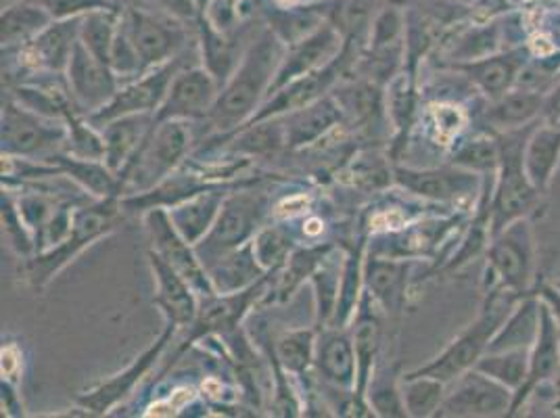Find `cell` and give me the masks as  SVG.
I'll return each mask as SVG.
<instances>
[{
	"mask_svg": "<svg viewBox=\"0 0 560 418\" xmlns=\"http://www.w3.org/2000/svg\"><path fill=\"white\" fill-rule=\"evenodd\" d=\"M282 57L284 48L272 34L259 36L247 48L233 76L222 86L208 117L215 135H231L254 117L261 103L268 98Z\"/></svg>",
	"mask_w": 560,
	"mask_h": 418,
	"instance_id": "cell-1",
	"label": "cell"
},
{
	"mask_svg": "<svg viewBox=\"0 0 560 418\" xmlns=\"http://www.w3.org/2000/svg\"><path fill=\"white\" fill-rule=\"evenodd\" d=\"M119 218V197L96 199L91 206L73 209L71 231L57 247L27 259V280L34 289H45L52 277L94 241L112 233Z\"/></svg>",
	"mask_w": 560,
	"mask_h": 418,
	"instance_id": "cell-2",
	"label": "cell"
},
{
	"mask_svg": "<svg viewBox=\"0 0 560 418\" xmlns=\"http://www.w3.org/2000/svg\"><path fill=\"white\" fill-rule=\"evenodd\" d=\"M190 147V126L187 119L155 121L153 130L140 147L139 155L121 174V193L142 195L162 185L183 162Z\"/></svg>",
	"mask_w": 560,
	"mask_h": 418,
	"instance_id": "cell-3",
	"label": "cell"
},
{
	"mask_svg": "<svg viewBox=\"0 0 560 418\" xmlns=\"http://www.w3.org/2000/svg\"><path fill=\"white\" fill-rule=\"evenodd\" d=\"M66 121L38 116L11 96L2 101V155L47 162L66 151Z\"/></svg>",
	"mask_w": 560,
	"mask_h": 418,
	"instance_id": "cell-4",
	"label": "cell"
},
{
	"mask_svg": "<svg viewBox=\"0 0 560 418\" xmlns=\"http://www.w3.org/2000/svg\"><path fill=\"white\" fill-rule=\"evenodd\" d=\"M268 211V199L256 193H234L222 204V209L210 229L197 245L195 252L206 266H213L220 257L254 241L259 224Z\"/></svg>",
	"mask_w": 560,
	"mask_h": 418,
	"instance_id": "cell-5",
	"label": "cell"
},
{
	"mask_svg": "<svg viewBox=\"0 0 560 418\" xmlns=\"http://www.w3.org/2000/svg\"><path fill=\"white\" fill-rule=\"evenodd\" d=\"M509 314V302H495L491 300L490 305L483 310L479 321L450 346L445 348L435 360L420 367L417 371L408 372L404 376H433L444 383L456 381L460 374L475 369L479 358L488 351L493 335L506 321Z\"/></svg>",
	"mask_w": 560,
	"mask_h": 418,
	"instance_id": "cell-6",
	"label": "cell"
},
{
	"mask_svg": "<svg viewBox=\"0 0 560 418\" xmlns=\"http://www.w3.org/2000/svg\"><path fill=\"white\" fill-rule=\"evenodd\" d=\"M525 151L521 135H509L500 142V165L502 174L493 197V234L504 231L514 220H521L537 199L536 185L527 176Z\"/></svg>",
	"mask_w": 560,
	"mask_h": 418,
	"instance_id": "cell-7",
	"label": "cell"
},
{
	"mask_svg": "<svg viewBox=\"0 0 560 418\" xmlns=\"http://www.w3.org/2000/svg\"><path fill=\"white\" fill-rule=\"evenodd\" d=\"M144 231L151 243V252L162 257L165 264H170L201 298L215 293L208 270L195 252V245H190L187 239L178 233L164 208L147 209Z\"/></svg>",
	"mask_w": 560,
	"mask_h": 418,
	"instance_id": "cell-8",
	"label": "cell"
},
{
	"mask_svg": "<svg viewBox=\"0 0 560 418\" xmlns=\"http://www.w3.org/2000/svg\"><path fill=\"white\" fill-rule=\"evenodd\" d=\"M180 68H183V61L174 59L162 68H155L130 82H124L117 89L114 98L105 107L94 112L93 116H89V119L96 128H101L117 117L158 114V109L164 103L167 89L172 84V78L178 73Z\"/></svg>",
	"mask_w": 560,
	"mask_h": 418,
	"instance_id": "cell-9",
	"label": "cell"
},
{
	"mask_svg": "<svg viewBox=\"0 0 560 418\" xmlns=\"http://www.w3.org/2000/svg\"><path fill=\"white\" fill-rule=\"evenodd\" d=\"M511 408V390L477 369L458 376L435 417H502Z\"/></svg>",
	"mask_w": 560,
	"mask_h": 418,
	"instance_id": "cell-10",
	"label": "cell"
},
{
	"mask_svg": "<svg viewBox=\"0 0 560 418\" xmlns=\"http://www.w3.org/2000/svg\"><path fill=\"white\" fill-rule=\"evenodd\" d=\"M66 80L75 109L86 112L89 116L105 107L119 89V78L114 70L98 57H94L82 40L75 45L71 55Z\"/></svg>",
	"mask_w": 560,
	"mask_h": 418,
	"instance_id": "cell-11",
	"label": "cell"
},
{
	"mask_svg": "<svg viewBox=\"0 0 560 418\" xmlns=\"http://www.w3.org/2000/svg\"><path fill=\"white\" fill-rule=\"evenodd\" d=\"M220 82L206 68H180L172 78L164 103L155 114V121L165 119H201L210 117L220 96Z\"/></svg>",
	"mask_w": 560,
	"mask_h": 418,
	"instance_id": "cell-12",
	"label": "cell"
},
{
	"mask_svg": "<svg viewBox=\"0 0 560 418\" xmlns=\"http://www.w3.org/2000/svg\"><path fill=\"white\" fill-rule=\"evenodd\" d=\"M266 280H268V277L259 280L254 287L245 289V291H238V293H229V295L213 293V295L203 298L199 302L197 316L188 326L187 337L183 339V346L178 349L176 358L190 344H195L197 339H203V337H210V335H226V333L234 330L241 323V318L249 312L252 303L256 302L257 298L264 293Z\"/></svg>",
	"mask_w": 560,
	"mask_h": 418,
	"instance_id": "cell-13",
	"label": "cell"
},
{
	"mask_svg": "<svg viewBox=\"0 0 560 418\" xmlns=\"http://www.w3.org/2000/svg\"><path fill=\"white\" fill-rule=\"evenodd\" d=\"M490 266L504 287L527 289L534 272V236L523 218L498 233L490 249Z\"/></svg>",
	"mask_w": 560,
	"mask_h": 418,
	"instance_id": "cell-14",
	"label": "cell"
},
{
	"mask_svg": "<svg viewBox=\"0 0 560 418\" xmlns=\"http://www.w3.org/2000/svg\"><path fill=\"white\" fill-rule=\"evenodd\" d=\"M348 61L350 59L346 57V50H343L335 61L328 63L327 68L307 73V76H302V78L280 86L277 93L270 94L261 103V107L257 109L247 124H256V121L270 119V117L287 116L291 112H298L302 107L316 103L318 98L327 96L328 91L332 89V84L337 82L339 73L348 68Z\"/></svg>",
	"mask_w": 560,
	"mask_h": 418,
	"instance_id": "cell-15",
	"label": "cell"
},
{
	"mask_svg": "<svg viewBox=\"0 0 560 418\" xmlns=\"http://www.w3.org/2000/svg\"><path fill=\"white\" fill-rule=\"evenodd\" d=\"M176 330H178L176 326L167 323L162 337L151 348L144 349L126 371L117 372L112 379L98 383L93 390L80 395L78 404L86 410V415H105L116 404H119L126 395H130V392L137 387V383H140V379L151 371L153 364L162 358L164 349L172 341Z\"/></svg>",
	"mask_w": 560,
	"mask_h": 418,
	"instance_id": "cell-16",
	"label": "cell"
},
{
	"mask_svg": "<svg viewBox=\"0 0 560 418\" xmlns=\"http://www.w3.org/2000/svg\"><path fill=\"white\" fill-rule=\"evenodd\" d=\"M339 48L341 38L332 27H325L312 36H305L304 40H298L284 53L268 96L302 76L327 68L330 61L339 57Z\"/></svg>",
	"mask_w": 560,
	"mask_h": 418,
	"instance_id": "cell-17",
	"label": "cell"
},
{
	"mask_svg": "<svg viewBox=\"0 0 560 418\" xmlns=\"http://www.w3.org/2000/svg\"><path fill=\"white\" fill-rule=\"evenodd\" d=\"M149 264L155 279V305L162 310L170 325L190 326L199 310L197 291L162 257L149 252Z\"/></svg>",
	"mask_w": 560,
	"mask_h": 418,
	"instance_id": "cell-18",
	"label": "cell"
},
{
	"mask_svg": "<svg viewBox=\"0 0 560 418\" xmlns=\"http://www.w3.org/2000/svg\"><path fill=\"white\" fill-rule=\"evenodd\" d=\"M155 126V114H139V116L117 117L101 126V135L105 142V163L112 172L121 174L139 155L140 147Z\"/></svg>",
	"mask_w": 560,
	"mask_h": 418,
	"instance_id": "cell-19",
	"label": "cell"
},
{
	"mask_svg": "<svg viewBox=\"0 0 560 418\" xmlns=\"http://www.w3.org/2000/svg\"><path fill=\"white\" fill-rule=\"evenodd\" d=\"M314 362L323 379L337 390H348L355 394L358 385V358L353 339L341 326H335L320 335L316 341V356Z\"/></svg>",
	"mask_w": 560,
	"mask_h": 418,
	"instance_id": "cell-20",
	"label": "cell"
},
{
	"mask_svg": "<svg viewBox=\"0 0 560 418\" xmlns=\"http://www.w3.org/2000/svg\"><path fill=\"white\" fill-rule=\"evenodd\" d=\"M397 185L431 201H456L470 197L477 188L472 172L458 170H396Z\"/></svg>",
	"mask_w": 560,
	"mask_h": 418,
	"instance_id": "cell-21",
	"label": "cell"
},
{
	"mask_svg": "<svg viewBox=\"0 0 560 418\" xmlns=\"http://www.w3.org/2000/svg\"><path fill=\"white\" fill-rule=\"evenodd\" d=\"M371 293L362 298L358 316H355V325H353V348H355V358H358V385H355V399L362 408V413L366 417H373L374 413L371 410V404L366 399V390L369 383L373 379L374 362L381 349V323L378 316L371 310Z\"/></svg>",
	"mask_w": 560,
	"mask_h": 418,
	"instance_id": "cell-22",
	"label": "cell"
},
{
	"mask_svg": "<svg viewBox=\"0 0 560 418\" xmlns=\"http://www.w3.org/2000/svg\"><path fill=\"white\" fill-rule=\"evenodd\" d=\"M289 149H302L325 137L335 126L341 124L343 112L335 96H323L316 103L280 116Z\"/></svg>",
	"mask_w": 560,
	"mask_h": 418,
	"instance_id": "cell-23",
	"label": "cell"
},
{
	"mask_svg": "<svg viewBox=\"0 0 560 418\" xmlns=\"http://www.w3.org/2000/svg\"><path fill=\"white\" fill-rule=\"evenodd\" d=\"M78 43L80 40L75 36V25H52L27 47L22 48V57L25 66L32 70L66 73Z\"/></svg>",
	"mask_w": 560,
	"mask_h": 418,
	"instance_id": "cell-24",
	"label": "cell"
},
{
	"mask_svg": "<svg viewBox=\"0 0 560 418\" xmlns=\"http://www.w3.org/2000/svg\"><path fill=\"white\" fill-rule=\"evenodd\" d=\"M208 277L215 293L229 295V293H238L254 287L259 280L266 279L268 272L257 262L254 243L249 241L247 245L220 257L213 266L208 268Z\"/></svg>",
	"mask_w": 560,
	"mask_h": 418,
	"instance_id": "cell-25",
	"label": "cell"
},
{
	"mask_svg": "<svg viewBox=\"0 0 560 418\" xmlns=\"http://www.w3.org/2000/svg\"><path fill=\"white\" fill-rule=\"evenodd\" d=\"M126 34L139 53L144 73L174 61V55L180 47V36L176 32L140 15L132 18Z\"/></svg>",
	"mask_w": 560,
	"mask_h": 418,
	"instance_id": "cell-26",
	"label": "cell"
},
{
	"mask_svg": "<svg viewBox=\"0 0 560 418\" xmlns=\"http://www.w3.org/2000/svg\"><path fill=\"white\" fill-rule=\"evenodd\" d=\"M410 264L392 256H371L364 264V279L376 302L387 312H396L406 300Z\"/></svg>",
	"mask_w": 560,
	"mask_h": 418,
	"instance_id": "cell-27",
	"label": "cell"
},
{
	"mask_svg": "<svg viewBox=\"0 0 560 418\" xmlns=\"http://www.w3.org/2000/svg\"><path fill=\"white\" fill-rule=\"evenodd\" d=\"M224 199L226 197L220 190L208 188V190H201L185 201L167 208L170 209L167 213H170L174 227L178 229V233L183 234L190 245H197L206 234L210 233Z\"/></svg>",
	"mask_w": 560,
	"mask_h": 418,
	"instance_id": "cell-28",
	"label": "cell"
},
{
	"mask_svg": "<svg viewBox=\"0 0 560 418\" xmlns=\"http://www.w3.org/2000/svg\"><path fill=\"white\" fill-rule=\"evenodd\" d=\"M47 162L55 163L66 176H70L75 185L82 186L96 199L121 197V188H124L121 178L117 176L116 172H112L105 162L80 160L66 151L52 155Z\"/></svg>",
	"mask_w": 560,
	"mask_h": 418,
	"instance_id": "cell-29",
	"label": "cell"
},
{
	"mask_svg": "<svg viewBox=\"0 0 560 418\" xmlns=\"http://www.w3.org/2000/svg\"><path fill=\"white\" fill-rule=\"evenodd\" d=\"M559 330L555 326V318L548 307L541 305V318H539V333H537L536 348L529 358V376L525 385L521 387V394L527 395L537 383L550 379L559 371L560 344Z\"/></svg>",
	"mask_w": 560,
	"mask_h": 418,
	"instance_id": "cell-30",
	"label": "cell"
},
{
	"mask_svg": "<svg viewBox=\"0 0 560 418\" xmlns=\"http://www.w3.org/2000/svg\"><path fill=\"white\" fill-rule=\"evenodd\" d=\"M541 307L534 300H525L516 310L509 323L504 321L493 335L486 353L491 351H511V349H529L539 333Z\"/></svg>",
	"mask_w": 560,
	"mask_h": 418,
	"instance_id": "cell-31",
	"label": "cell"
},
{
	"mask_svg": "<svg viewBox=\"0 0 560 418\" xmlns=\"http://www.w3.org/2000/svg\"><path fill=\"white\" fill-rule=\"evenodd\" d=\"M518 68H521V59H516L514 55L475 59L465 66H456V70L465 71L483 93L490 94L493 98H500L509 93Z\"/></svg>",
	"mask_w": 560,
	"mask_h": 418,
	"instance_id": "cell-32",
	"label": "cell"
},
{
	"mask_svg": "<svg viewBox=\"0 0 560 418\" xmlns=\"http://www.w3.org/2000/svg\"><path fill=\"white\" fill-rule=\"evenodd\" d=\"M560 158V128H541L527 142L525 170L537 190H546Z\"/></svg>",
	"mask_w": 560,
	"mask_h": 418,
	"instance_id": "cell-33",
	"label": "cell"
},
{
	"mask_svg": "<svg viewBox=\"0 0 560 418\" xmlns=\"http://www.w3.org/2000/svg\"><path fill=\"white\" fill-rule=\"evenodd\" d=\"M529 358L532 356L527 353V349L491 351L479 358L475 369L506 385L509 390H521L529 376Z\"/></svg>",
	"mask_w": 560,
	"mask_h": 418,
	"instance_id": "cell-34",
	"label": "cell"
},
{
	"mask_svg": "<svg viewBox=\"0 0 560 418\" xmlns=\"http://www.w3.org/2000/svg\"><path fill=\"white\" fill-rule=\"evenodd\" d=\"M238 132V130H236ZM280 147H287L284 126L280 117L261 119L256 124H247L231 142V151L245 153V155H264L275 153Z\"/></svg>",
	"mask_w": 560,
	"mask_h": 418,
	"instance_id": "cell-35",
	"label": "cell"
},
{
	"mask_svg": "<svg viewBox=\"0 0 560 418\" xmlns=\"http://www.w3.org/2000/svg\"><path fill=\"white\" fill-rule=\"evenodd\" d=\"M48 27V15L38 9H11L2 15V48H24Z\"/></svg>",
	"mask_w": 560,
	"mask_h": 418,
	"instance_id": "cell-36",
	"label": "cell"
},
{
	"mask_svg": "<svg viewBox=\"0 0 560 418\" xmlns=\"http://www.w3.org/2000/svg\"><path fill=\"white\" fill-rule=\"evenodd\" d=\"M404 404L408 417H435L444 402V381L433 376H404Z\"/></svg>",
	"mask_w": 560,
	"mask_h": 418,
	"instance_id": "cell-37",
	"label": "cell"
},
{
	"mask_svg": "<svg viewBox=\"0 0 560 418\" xmlns=\"http://www.w3.org/2000/svg\"><path fill=\"white\" fill-rule=\"evenodd\" d=\"M316 356V337L310 328L291 330L280 337L275 351V360L282 367V371L304 376L310 364Z\"/></svg>",
	"mask_w": 560,
	"mask_h": 418,
	"instance_id": "cell-38",
	"label": "cell"
},
{
	"mask_svg": "<svg viewBox=\"0 0 560 418\" xmlns=\"http://www.w3.org/2000/svg\"><path fill=\"white\" fill-rule=\"evenodd\" d=\"M66 124H68L66 153H70L73 158H80V160L105 162L103 135L89 117L82 119L75 112H71L70 116L66 117Z\"/></svg>",
	"mask_w": 560,
	"mask_h": 418,
	"instance_id": "cell-39",
	"label": "cell"
},
{
	"mask_svg": "<svg viewBox=\"0 0 560 418\" xmlns=\"http://www.w3.org/2000/svg\"><path fill=\"white\" fill-rule=\"evenodd\" d=\"M541 96L532 91H518V93L504 94L500 96V101L490 109V121L495 126H523L527 124L532 117L539 114L541 109Z\"/></svg>",
	"mask_w": 560,
	"mask_h": 418,
	"instance_id": "cell-40",
	"label": "cell"
},
{
	"mask_svg": "<svg viewBox=\"0 0 560 418\" xmlns=\"http://www.w3.org/2000/svg\"><path fill=\"white\" fill-rule=\"evenodd\" d=\"M343 116L348 114L353 121L371 124L374 117L381 114V93L376 89V82H360L343 89L335 96Z\"/></svg>",
	"mask_w": 560,
	"mask_h": 418,
	"instance_id": "cell-41",
	"label": "cell"
},
{
	"mask_svg": "<svg viewBox=\"0 0 560 418\" xmlns=\"http://www.w3.org/2000/svg\"><path fill=\"white\" fill-rule=\"evenodd\" d=\"M254 252H256L257 262L261 264V268L266 272H277L284 262L291 256L293 243L291 236L280 229V227H270V229H261L254 236Z\"/></svg>",
	"mask_w": 560,
	"mask_h": 418,
	"instance_id": "cell-42",
	"label": "cell"
},
{
	"mask_svg": "<svg viewBox=\"0 0 560 418\" xmlns=\"http://www.w3.org/2000/svg\"><path fill=\"white\" fill-rule=\"evenodd\" d=\"M328 247H314V249H300L293 252L289 259L284 262V272L280 279L279 293L280 300H287L293 289L300 287L302 280L312 277L316 268L323 264V257L327 256Z\"/></svg>",
	"mask_w": 560,
	"mask_h": 418,
	"instance_id": "cell-43",
	"label": "cell"
},
{
	"mask_svg": "<svg viewBox=\"0 0 560 418\" xmlns=\"http://www.w3.org/2000/svg\"><path fill=\"white\" fill-rule=\"evenodd\" d=\"M2 229L4 234L9 236L13 249L20 256H30L36 254V241L34 234L30 231V227L25 224L24 216L18 206V199L11 197V193L2 190Z\"/></svg>",
	"mask_w": 560,
	"mask_h": 418,
	"instance_id": "cell-44",
	"label": "cell"
},
{
	"mask_svg": "<svg viewBox=\"0 0 560 418\" xmlns=\"http://www.w3.org/2000/svg\"><path fill=\"white\" fill-rule=\"evenodd\" d=\"M366 399L378 417L401 418L408 417L404 395L397 390L396 381L387 376H376L371 379L369 390H366Z\"/></svg>",
	"mask_w": 560,
	"mask_h": 418,
	"instance_id": "cell-45",
	"label": "cell"
},
{
	"mask_svg": "<svg viewBox=\"0 0 560 418\" xmlns=\"http://www.w3.org/2000/svg\"><path fill=\"white\" fill-rule=\"evenodd\" d=\"M364 275V268L360 264V252L351 254L346 268H343V277H341V291H339V302L335 310V326L348 323L353 316V310L358 305V291H360V279Z\"/></svg>",
	"mask_w": 560,
	"mask_h": 418,
	"instance_id": "cell-46",
	"label": "cell"
},
{
	"mask_svg": "<svg viewBox=\"0 0 560 418\" xmlns=\"http://www.w3.org/2000/svg\"><path fill=\"white\" fill-rule=\"evenodd\" d=\"M116 36L117 30L114 20H109L105 15L89 18L80 32V40L84 43V47L107 66H109V55H112L114 43H116Z\"/></svg>",
	"mask_w": 560,
	"mask_h": 418,
	"instance_id": "cell-47",
	"label": "cell"
},
{
	"mask_svg": "<svg viewBox=\"0 0 560 418\" xmlns=\"http://www.w3.org/2000/svg\"><path fill=\"white\" fill-rule=\"evenodd\" d=\"M341 275L335 266H318L314 277L316 285V295H318V321L327 323L328 318L335 316L337 302H339V291H341Z\"/></svg>",
	"mask_w": 560,
	"mask_h": 418,
	"instance_id": "cell-48",
	"label": "cell"
},
{
	"mask_svg": "<svg viewBox=\"0 0 560 418\" xmlns=\"http://www.w3.org/2000/svg\"><path fill=\"white\" fill-rule=\"evenodd\" d=\"M500 162V144H495L493 140H472L467 142L454 158V163L467 170H493Z\"/></svg>",
	"mask_w": 560,
	"mask_h": 418,
	"instance_id": "cell-49",
	"label": "cell"
},
{
	"mask_svg": "<svg viewBox=\"0 0 560 418\" xmlns=\"http://www.w3.org/2000/svg\"><path fill=\"white\" fill-rule=\"evenodd\" d=\"M389 114L396 121L397 130L401 132L404 128H408L412 114H415V94L408 84V80L399 78L392 86L389 93Z\"/></svg>",
	"mask_w": 560,
	"mask_h": 418,
	"instance_id": "cell-50",
	"label": "cell"
},
{
	"mask_svg": "<svg viewBox=\"0 0 560 418\" xmlns=\"http://www.w3.org/2000/svg\"><path fill=\"white\" fill-rule=\"evenodd\" d=\"M435 126H438V137L450 139V137H454L460 130L463 116L454 107H438V112H435Z\"/></svg>",
	"mask_w": 560,
	"mask_h": 418,
	"instance_id": "cell-51",
	"label": "cell"
},
{
	"mask_svg": "<svg viewBox=\"0 0 560 418\" xmlns=\"http://www.w3.org/2000/svg\"><path fill=\"white\" fill-rule=\"evenodd\" d=\"M544 112H546V117H548L552 124L560 121V84L557 86V91L548 96V101H546V105H544Z\"/></svg>",
	"mask_w": 560,
	"mask_h": 418,
	"instance_id": "cell-52",
	"label": "cell"
},
{
	"mask_svg": "<svg viewBox=\"0 0 560 418\" xmlns=\"http://www.w3.org/2000/svg\"><path fill=\"white\" fill-rule=\"evenodd\" d=\"M544 298H546V302L550 303V307H552L550 312L555 314V318L560 323V291L546 287L544 289Z\"/></svg>",
	"mask_w": 560,
	"mask_h": 418,
	"instance_id": "cell-53",
	"label": "cell"
},
{
	"mask_svg": "<svg viewBox=\"0 0 560 418\" xmlns=\"http://www.w3.org/2000/svg\"><path fill=\"white\" fill-rule=\"evenodd\" d=\"M534 50H536L537 55L546 57V55H550L555 50V45L546 36H536L534 38Z\"/></svg>",
	"mask_w": 560,
	"mask_h": 418,
	"instance_id": "cell-54",
	"label": "cell"
},
{
	"mask_svg": "<svg viewBox=\"0 0 560 418\" xmlns=\"http://www.w3.org/2000/svg\"><path fill=\"white\" fill-rule=\"evenodd\" d=\"M559 287H560V282H559Z\"/></svg>",
	"mask_w": 560,
	"mask_h": 418,
	"instance_id": "cell-55",
	"label": "cell"
}]
</instances>
